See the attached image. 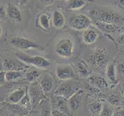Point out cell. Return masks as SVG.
<instances>
[{"label": "cell", "instance_id": "obj_1", "mask_svg": "<svg viewBox=\"0 0 124 116\" xmlns=\"http://www.w3.org/2000/svg\"><path fill=\"white\" fill-rule=\"evenodd\" d=\"M16 56L19 61L25 63V64L32 65L38 68L46 69L51 64L49 60L43 57H41V56H29L23 52H20V51L16 52Z\"/></svg>", "mask_w": 124, "mask_h": 116}, {"label": "cell", "instance_id": "obj_2", "mask_svg": "<svg viewBox=\"0 0 124 116\" xmlns=\"http://www.w3.org/2000/svg\"><path fill=\"white\" fill-rule=\"evenodd\" d=\"M55 51L56 54L62 58H70L74 52V43L69 37L60 38L55 44Z\"/></svg>", "mask_w": 124, "mask_h": 116}, {"label": "cell", "instance_id": "obj_3", "mask_svg": "<svg viewBox=\"0 0 124 116\" xmlns=\"http://www.w3.org/2000/svg\"><path fill=\"white\" fill-rule=\"evenodd\" d=\"M79 91L78 85L72 80H64L55 90V95L69 99Z\"/></svg>", "mask_w": 124, "mask_h": 116}, {"label": "cell", "instance_id": "obj_4", "mask_svg": "<svg viewBox=\"0 0 124 116\" xmlns=\"http://www.w3.org/2000/svg\"><path fill=\"white\" fill-rule=\"evenodd\" d=\"M10 44L16 49L26 50L30 49H39L41 50H44V47L38 44L35 41L29 40L27 38L21 37V36H16L12 37L10 40Z\"/></svg>", "mask_w": 124, "mask_h": 116}, {"label": "cell", "instance_id": "obj_5", "mask_svg": "<svg viewBox=\"0 0 124 116\" xmlns=\"http://www.w3.org/2000/svg\"><path fill=\"white\" fill-rule=\"evenodd\" d=\"M95 15L98 17L100 22L106 23H113L118 25L119 23H124V18L119 14L116 13L112 10H97Z\"/></svg>", "mask_w": 124, "mask_h": 116}, {"label": "cell", "instance_id": "obj_6", "mask_svg": "<svg viewBox=\"0 0 124 116\" xmlns=\"http://www.w3.org/2000/svg\"><path fill=\"white\" fill-rule=\"evenodd\" d=\"M92 21L87 16L84 14H78L71 17L70 26L72 29L78 31H84L90 28Z\"/></svg>", "mask_w": 124, "mask_h": 116}, {"label": "cell", "instance_id": "obj_7", "mask_svg": "<svg viewBox=\"0 0 124 116\" xmlns=\"http://www.w3.org/2000/svg\"><path fill=\"white\" fill-rule=\"evenodd\" d=\"M55 75L62 81L72 80L76 77L74 68L68 63H59L55 67Z\"/></svg>", "mask_w": 124, "mask_h": 116}, {"label": "cell", "instance_id": "obj_8", "mask_svg": "<svg viewBox=\"0 0 124 116\" xmlns=\"http://www.w3.org/2000/svg\"><path fill=\"white\" fill-rule=\"evenodd\" d=\"M93 59L94 63L100 68H103L108 65V55L106 51L102 48H99L95 50L93 55Z\"/></svg>", "mask_w": 124, "mask_h": 116}, {"label": "cell", "instance_id": "obj_9", "mask_svg": "<svg viewBox=\"0 0 124 116\" xmlns=\"http://www.w3.org/2000/svg\"><path fill=\"white\" fill-rule=\"evenodd\" d=\"M4 68L7 71H23L27 68V65L21 61H15L11 59H6L3 61Z\"/></svg>", "mask_w": 124, "mask_h": 116}, {"label": "cell", "instance_id": "obj_10", "mask_svg": "<svg viewBox=\"0 0 124 116\" xmlns=\"http://www.w3.org/2000/svg\"><path fill=\"white\" fill-rule=\"evenodd\" d=\"M39 86L45 93L50 92L55 86V80L49 74H46L39 81Z\"/></svg>", "mask_w": 124, "mask_h": 116}, {"label": "cell", "instance_id": "obj_11", "mask_svg": "<svg viewBox=\"0 0 124 116\" xmlns=\"http://www.w3.org/2000/svg\"><path fill=\"white\" fill-rule=\"evenodd\" d=\"M26 93L27 92L25 91V89L23 88H20L16 89L8 96V101L12 105L19 104Z\"/></svg>", "mask_w": 124, "mask_h": 116}, {"label": "cell", "instance_id": "obj_12", "mask_svg": "<svg viewBox=\"0 0 124 116\" xmlns=\"http://www.w3.org/2000/svg\"><path fill=\"white\" fill-rule=\"evenodd\" d=\"M38 85L39 84H31L29 91V94L32 100V104H33L34 105L39 102V99L42 97V92H43L40 86L39 87Z\"/></svg>", "mask_w": 124, "mask_h": 116}, {"label": "cell", "instance_id": "obj_13", "mask_svg": "<svg viewBox=\"0 0 124 116\" xmlns=\"http://www.w3.org/2000/svg\"><path fill=\"white\" fill-rule=\"evenodd\" d=\"M98 37H99V33L93 28H89L83 31V40L86 44H92L95 43Z\"/></svg>", "mask_w": 124, "mask_h": 116}, {"label": "cell", "instance_id": "obj_14", "mask_svg": "<svg viewBox=\"0 0 124 116\" xmlns=\"http://www.w3.org/2000/svg\"><path fill=\"white\" fill-rule=\"evenodd\" d=\"M53 104L55 110L61 111L62 113L67 112L69 110V106H68V102H66V98H63L59 96H55L53 98Z\"/></svg>", "mask_w": 124, "mask_h": 116}, {"label": "cell", "instance_id": "obj_15", "mask_svg": "<svg viewBox=\"0 0 124 116\" xmlns=\"http://www.w3.org/2000/svg\"><path fill=\"white\" fill-rule=\"evenodd\" d=\"M6 13L8 18L14 19L16 21L20 22L22 20V14L19 10V9L15 5L9 3L6 8Z\"/></svg>", "mask_w": 124, "mask_h": 116}, {"label": "cell", "instance_id": "obj_16", "mask_svg": "<svg viewBox=\"0 0 124 116\" xmlns=\"http://www.w3.org/2000/svg\"><path fill=\"white\" fill-rule=\"evenodd\" d=\"M82 91H79L76 92V94H74L70 98L68 99V106H69V109L72 111H76L79 108V104H80V101L81 99H82V93L81 92Z\"/></svg>", "mask_w": 124, "mask_h": 116}, {"label": "cell", "instance_id": "obj_17", "mask_svg": "<svg viewBox=\"0 0 124 116\" xmlns=\"http://www.w3.org/2000/svg\"><path fill=\"white\" fill-rule=\"evenodd\" d=\"M52 23L55 28L62 29L65 26V17L60 11L55 10L52 16Z\"/></svg>", "mask_w": 124, "mask_h": 116}, {"label": "cell", "instance_id": "obj_18", "mask_svg": "<svg viewBox=\"0 0 124 116\" xmlns=\"http://www.w3.org/2000/svg\"><path fill=\"white\" fill-rule=\"evenodd\" d=\"M36 23H38L36 26L43 31L48 32L50 28V18L49 16L46 14L42 13L38 16Z\"/></svg>", "mask_w": 124, "mask_h": 116}, {"label": "cell", "instance_id": "obj_19", "mask_svg": "<svg viewBox=\"0 0 124 116\" xmlns=\"http://www.w3.org/2000/svg\"><path fill=\"white\" fill-rule=\"evenodd\" d=\"M96 27L99 28L101 31H103L105 33H114L115 31L117 30L118 29V25L113 24V23H102L98 21L96 23Z\"/></svg>", "mask_w": 124, "mask_h": 116}, {"label": "cell", "instance_id": "obj_20", "mask_svg": "<svg viewBox=\"0 0 124 116\" xmlns=\"http://www.w3.org/2000/svg\"><path fill=\"white\" fill-rule=\"evenodd\" d=\"M106 74L107 78L111 81L112 83L116 82V69L115 64L113 63H109L106 67Z\"/></svg>", "mask_w": 124, "mask_h": 116}, {"label": "cell", "instance_id": "obj_21", "mask_svg": "<svg viewBox=\"0 0 124 116\" xmlns=\"http://www.w3.org/2000/svg\"><path fill=\"white\" fill-rule=\"evenodd\" d=\"M76 67L79 75L82 77H86L89 76L90 71L89 69V67L83 61H79L76 63Z\"/></svg>", "mask_w": 124, "mask_h": 116}, {"label": "cell", "instance_id": "obj_22", "mask_svg": "<svg viewBox=\"0 0 124 116\" xmlns=\"http://www.w3.org/2000/svg\"><path fill=\"white\" fill-rule=\"evenodd\" d=\"M89 81L92 84V85L97 87L99 88H105L108 87V83L106 80L102 77L99 76H93L89 78Z\"/></svg>", "mask_w": 124, "mask_h": 116}, {"label": "cell", "instance_id": "obj_23", "mask_svg": "<svg viewBox=\"0 0 124 116\" xmlns=\"http://www.w3.org/2000/svg\"><path fill=\"white\" fill-rule=\"evenodd\" d=\"M85 5V0H69L67 9L70 10H78Z\"/></svg>", "mask_w": 124, "mask_h": 116}, {"label": "cell", "instance_id": "obj_24", "mask_svg": "<svg viewBox=\"0 0 124 116\" xmlns=\"http://www.w3.org/2000/svg\"><path fill=\"white\" fill-rule=\"evenodd\" d=\"M23 74L22 71H8L6 72V81H13L22 78Z\"/></svg>", "mask_w": 124, "mask_h": 116}, {"label": "cell", "instance_id": "obj_25", "mask_svg": "<svg viewBox=\"0 0 124 116\" xmlns=\"http://www.w3.org/2000/svg\"><path fill=\"white\" fill-rule=\"evenodd\" d=\"M40 72L36 70V69H31L29 70L26 74H25V79L28 81V82L32 83L34 81H36L40 76Z\"/></svg>", "mask_w": 124, "mask_h": 116}, {"label": "cell", "instance_id": "obj_26", "mask_svg": "<svg viewBox=\"0 0 124 116\" xmlns=\"http://www.w3.org/2000/svg\"><path fill=\"white\" fill-rule=\"evenodd\" d=\"M10 107L12 108V112H13L15 115H18V116H23V115H25L28 113L27 108L22 106L21 105L19 106L18 104H16V105H12L11 104Z\"/></svg>", "mask_w": 124, "mask_h": 116}, {"label": "cell", "instance_id": "obj_27", "mask_svg": "<svg viewBox=\"0 0 124 116\" xmlns=\"http://www.w3.org/2000/svg\"><path fill=\"white\" fill-rule=\"evenodd\" d=\"M41 115L42 116H51V111H50V107L49 103L47 101H45L42 103L41 107Z\"/></svg>", "mask_w": 124, "mask_h": 116}, {"label": "cell", "instance_id": "obj_28", "mask_svg": "<svg viewBox=\"0 0 124 116\" xmlns=\"http://www.w3.org/2000/svg\"><path fill=\"white\" fill-rule=\"evenodd\" d=\"M89 110H90V111H92L93 114L99 115L102 111V106L99 102H94L89 105Z\"/></svg>", "mask_w": 124, "mask_h": 116}, {"label": "cell", "instance_id": "obj_29", "mask_svg": "<svg viewBox=\"0 0 124 116\" xmlns=\"http://www.w3.org/2000/svg\"><path fill=\"white\" fill-rule=\"evenodd\" d=\"M20 105L25 107V108H30L31 105H32V100H31V98L29 96V93L25 94V95L23 98V99L21 100L20 101Z\"/></svg>", "mask_w": 124, "mask_h": 116}, {"label": "cell", "instance_id": "obj_30", "mask_svg": "<svg viewBox=\"0 0 124 116\" xmlns=\"http://www.w3.org/2000/svg\"><path fill=\"white\" fill-rule=\"evenodd\" d=\"M6 10L5 9V8L2 6V3H0V20L6 19Z\"/></svg>", "mask_w": 124, "mask_h": 116}, {"label": "cell", "instance_id": "obj_31", "mask_svg": "<svg viewBox=\"0 0 124 116\" xmlns=\"http://www.w3.org/2000/svg\"><path fill=\"white\" fill-rule=\"evenodd\" d=\"M6 82V71H0V86L4 85Z\"/></svg>", "mask_w": 124, "mask_h": 116}, {"label": "cell", "instance_id": "obj_32", "mask_svg": "<svg viewBox=\"0 0 124 116\" xmlns=\"http://www.w3.org/2000/svg\"><path fill=\"white\" fill-rule=\"evenodd\" d=\"M114 4L120 9L124 10V0H114Z\"/></svg>", "mask_w": 124, "mask_h": 116}, {"label": "cell", "instance_id": "obj_33", "mask_svg": "<svg viewBox=\"0 0 124 116\" xmlns=\"http://www.w3.org/2000/svg\"><path fill=\"white\" fill-rule=\"evenodd\" d=\"M117 42H118V44H119L123 45V46H124V33L119 36L118 40H117Z\"/></svg>", "mask_w": 124, "mask_h": 116}, {"label": "cell", "instance_id": "obj_34", "mask_svg": "<svg viewBox=\"0 0 124 116\" xmlns=\"http://www.w3.org/2000/svg\"><path fill=\"white\" fill-rule=\"evenodd\" d=\"M42 2L46 3V4H49V3H52L54 2V0H40Z\"/></svg>", "mask_w": 124, "mask_h": 116}, {"label": "cell", "instance_id": "obj_35", "mask_svg": "<svg viewBox=\"0 0 124 116\" xmlns=\"http://www.w3.org/2000/svg\"><path fill=\"white\" fill-rule=\"evenodd\" d=\"M28 1H29V0H20V5L21 6H24V5H25V4L27 3Z\"/></svg>", "mask_w": 124, "mask_h": 116}, {"label": "cell", "instance_id": "obj_36", "mask_svg": "<svg viewBox=\"0 0 124 116\" xmlns=\"http://www.w3.org/2000/svg\"><path fill=\"white\" fill-rule=\"evenodd\" d=\"M4 69V66H3V63L0 61V71H2Z\"/></svg>", "mask_w": 124, "mask_h": 116}, {"label": "cell", "instance_id": "obj_37", "mask_svg": "<svg viewBox=\"0 0 124 116\" xmlns=\"http://www.w3.org/2000/svg\"><path fill=\"white\" fill-rule=\"evenodd\" d=\"M2 28L0 27V36L2 35Z\"/></svg>", "mask_w": 124, "mask_h": 116}]
</instances>
